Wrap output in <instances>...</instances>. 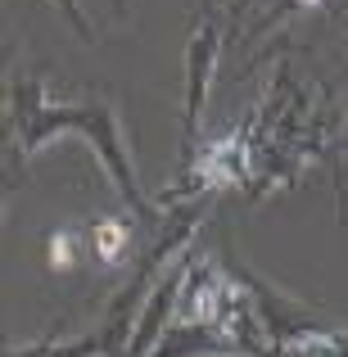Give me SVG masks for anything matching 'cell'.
I'll list each match as a JSON object with an SVG mask.
<instances>
[{
    "label": "cell",
    "mask_w": 348,
    "mask_h": 357,
    "mask_svg": "<svg viewBox=\"0 0 348 357\" xmlns=\"http://www.w3.org/2000/svg\"><path fill=\"white\" fill-rule=\"evenodd\" d=\"M213 63H218V32L213 27H199L190 36V86H186V140L195 136V122H199L204 96H209L213 82Z\"/></svg>",
    "instance_id": "6da1fadb"
},
{
    "label": "cell",
    "mask_w": 348,
    "mask_h": 357,
    "mask_svg": "<svg viewBox=\"0 0 348 357\" xmlns=\"http://www.w3.org/2000/svg\"><path fill=\"white\" fill-rule=\"evenodd\" d=\"M91 244H96V258L105 262V267H118L131 253V227L118 222V218H105V222L91 227Z\"/></svg>",
    "instance_id": "7a4b0ae2"
},
{
    "label": "cell",
    "mask_w": 348,
    "mask_h": 357,
    "mask_svg": "<svg viewBox=\"0 0 348 357\" xmlns=\"http://www.w3.org/2000/svg\"><path fill=\"white\" fill-rule=\"evenodd\" d=\"M294 5H317V0H294Z\"/></svg>",
    "instance_id": "3957f363"
}]
</instances>
